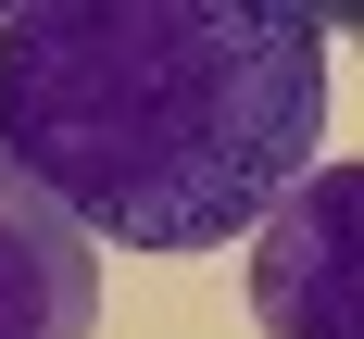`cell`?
<instances>
[{
	"label": "cell",
	"instance_id": "obj_1",
	"mask_svg": "<svg viewBox=\"0 0 364 339\" xmlns=\"http://www.w3.org/2000/svg\"><path fill=\"white\" fill-rule=\"evenodd\" d=\"M327 139L314 0H26L0 13V163L101 252L252 239Z\"/></svg>",
	"mask_w": 364,
	"mask_h": 339
},
{
	"label": "cell",
	"instance_id": "obj_3",
	"mask_svg": "<svg viewBox=\"0 0 364 339\" xmlns=\"http://www.w3.org/2000/svg\"><path fill=\"white\" fill-rule=\"evenodd\" d=\"M0 339H101V252L0 163Z\"/></svg>",
	"mask_w": 364,
	"mask_h": 339
},
{
	"label": "cell",
	"instance_id": "obj_2",
	"mask_svg": "<svg viewBox=\"0 0 364 339\" xmlns=\"http://www.w3.org/2000/svg\"><path fill=\"white\" fill-rule=\"evenodd\" d=\"M364 176L352 163H314V176L264 214L252 239V301L277 339H364Z\"/></svg>",
	"mask_w": 364,
	"mask_h": 339
}]
</instances>
